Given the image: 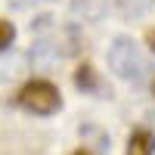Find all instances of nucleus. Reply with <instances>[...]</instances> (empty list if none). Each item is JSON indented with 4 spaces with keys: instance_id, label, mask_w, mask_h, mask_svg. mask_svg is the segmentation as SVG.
I'll use <instances>...</instances> for the list:
<instances>
[{
    "instance_id": "7",
    "label": "nucleus",
    "mask_w": 155,
    "mask_h": 155,
    "mask_svg": "<svg viewBox=\"0 0 155 155\" xmlns=\"http://www.w3.org/2000/svg\"><path fill=\"white\" fill-rule=\"evenodd\" d=\"M62 53H59V47L53 44V41H37L34 47H31V62L37 68H44V65H53V62L59 59Z\"/></svg>"
},
{
    "instance_id": "1",
    "label": "nucleus",
    "mask_w": 155,
    "mask_h": 155,
    "mask_svg": "<svg viewBox=\"0 0 155 155\" xmlns=\"http://www.w3.org/2000/svg\"><path fill=\"white\" fill-rule=\"evenodd\" d=\"M106 62H109V68L115 78H121V81H146V74H149V62L143 56V50H140V44L134 41V37H127V34H118V37H112V44H109V53H106Z\"/></svg>"
},
{
    "instance_id": "11",
    "label": "nucleus",
    "mask_w": 155,
    "mask_h": 155,
    "mask_svg": "<svg viewBox=\"0 0 155 155\" xmlns=\"http://www.w3.org/2000/svg\"><path fill=\"white\" fill-rule=\"evenodd\" d=\"M44 3H50V0H44Z\"/></svg>"
},
{
    "instance_id": "5",
    "label": "nucleus",
    "mask_w": 155,
    "mask_h": 155,
    "mask_svg": "<svg viewBox=\"0 0 155 155\" xmlns=\"http://www.w3.org/2000/svg\"><path fill=\"white\" fill-rule=\"evenodd\" d=\"M74 84H78V90L93 93V96H102V93H106V87H102L99 74L93 71V65H81V68H78V71H74Z\"/></svg>"
},
{
    "instance_id": "4",
    "label": "nucleus",
    "mask_w": 155,
    "mask_h": 155,
    "mask_svg": "<svg viewBox=\"0 0 155 155\" xmlns=\"http://www.w3.org/2000/svg\"><path fill=\"white\" fill-rule=\"evenodd\" d=\"M124 155H155V134L146 130V127L134 130L130 140H127V152Z\"/></svg>"
},
{
    "instance_id": "6",
    "label": "nucleus",
    "mask_w": 155,
    "mask_h": 155,
    "mask_svg": "<svg viewBox=\"0 0 155 155\" xmlns=\"http://www.w3.org/2000/svg\"><path fill=\"white\" fill-rule=\"evenodd\" d=\"M115 9H118L121 19H143L146 12L155 9V0H115Z\"/></svg>"
},
{
    "instance_id": "2",
    "label": "nucleus",
    "mask_w": 155,
    "mask_h": 155,
    "mask_svg": "<svg viewBox=\"0 0 155 155\" xmlns=\"http://www.w3.org/2000/svg\"><path fill=\"white\" fill-rule=\"evenodd\" d=\"M16 106L25 109L28 115H37V118H50L62 109V93L50 81H28L16 93Z\"/></svg>"
},
{
    "instance_id": "3",
    "label": "nucleus",
    "mask_w": 155,
    "mask_h": 155,
    "mask_svg": "<svg viewBox=\"0 0 155 155\" xmlns=\"http://www.w3.org/2000/svg\"><path fill=\"white\" fill-rule=\"evenodd\" d=\"M106 12H109V0H71V3H68V16L78 25L102 22Z\"/></svg>"
},
{
    "instance_id": "8",
    "label": "nucleus",
    "mask_w": 155,
    "mask_h": 155,
    "mask_svg": "<svg viewBox=\"0 0 155 155\" xmlns=\"http://www.w3.org/2000/svg\"><path fill=\"white\" fill-rule=\"evenodd\" d=\"M12 41H16V25H12L9 19H0V50H3V53H9Z\"/></svg>"
},
{
    "instance_id": "9",
    "label": "nucleus",
    "mask_w": 155,
    "mask_h": 155,
    "mask_svg": "<svg viewBox=\"0 0 155 155\" xmlns=\"http://www.w3.org/2000/svg\"><path fill=\"white\" fill-rule=\"evenodd\" d=\"M146 41H149V47H152V53H155V28H152V31L146 34Z\"/></svg>"
},
{
    "instance_id": "10",
    "label": "nucleus",
    "mask_w": 155,
    "mask_h": 155,
    "mask_svg": "<svg viewBox=\"0 0 155 155\" xmlns=\"http://www.w3.org/2000/svg\"><path fill=\"white\" fill-rule=\"evenodd\" d=\"M74 155H93V152H90V149H78Z\"/></svg>"
}]
</instances>
